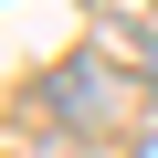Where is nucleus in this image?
<instances>
[{
  "mask_svg": "<svg viewBox=\"0 0 158 158\" xmlns=\"http://www.w3.org/2000/svg\"><path fill=\"white\" fill-rule=\"evenodd\" d=\"M42 106H53L63 127H127V74H116V53H74L63 74H42Z\"/></svg>",
  "mask_w": 158,
  "mask_h": 158,
  "instance_id": "f257e3e1",
  "label": "nucleus"
},
{
  "mask_svg": "<svg viewBox=\"0 0 158 158\" xmlns=\"http://www.w3.org/2000/svg\"><path fill=\"white\" fill-rule=\"evenodd\" d=\"M137 158H158V127H148V137H137Z\"/></svg>",
  "mask_w": 158,
  "mask_h": 158,
  "instance_id": "f03ea898",
  "label": "nucleus"
}]
</instances>
